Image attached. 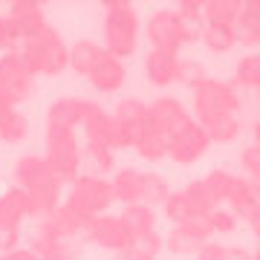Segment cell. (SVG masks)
Here are the masks:
<instances>
[{
    "label": "cell",
    "mask_w": 260,
    "mask_h": 260,
    "mask_svg": "<svg viewBox=\"0 0 260 260\" xmlns=\"http://www.w3.org/2000/svg\"><path fill=\"white\" fill-rule=\"evenodd\" d=\"M104 52L113 58H130L139 47V12L127 0L104 3Z\"/></svg>",
    "instance_id": "obj_1"
},
{
    "label": "cell",
    "mask_w": 260,
    "mask_h": 260,
    "mask_svg": "<svg viewBox=\"0 0 260 260\" xmlns=\"http://www.w3.org/2000/svg\"><path fill=\"white\" fill-rule=\"evenodd\" d=\"M20 55L29 64L32 75H58L70 67V47L52 29H47L44 35H38L29 44H23Z\"/></svg>",
    "instance_id": "obj_2"
},
{
    "label": "cell",
    "mask_w": 260,
    "mask_h": 260,
    "mask_svg": "<svg viewBox=\"0 0 260 260\" xmlns=\"http://www.w3.org/2000/svg\"><path fill=\"white\" fill-rule=\"evenodd\" d=\"M113 203V188L110 179L104 177H93V174H81L70 185V197H67V205L73 208L75 214H81L84 220L90 217H99V214H107Z\"/></svg>",
    "instance_id": "obj_3"
},
{
    "label": "cell",
    "mask_w": 260,
    "mask_h": 260,
    "mask_svg": "<svg viewBox=\"0 0 260 260\" xmlns=\"http://www.w3.org/2000/svg\"><path fill=\"white\" fill-rule=\"evenodd\" d=\"M47 162L64 185L81 177V145L75 130H47Z\"/></svg>",
    "instance_id": "obj_4"
},
{
    "label": "cell",
    "mask_w": 260,
    "mask_h": 260,
    "mask_svg": "<svg viewBox=\"0 0 260 260\" xmlns=\"http://www.w3.org/2000/svg\"><path fill=\"white\" fill-rule=\"evenodd\" d=\"M191 99H194V113L200 121L214 119V116H234L240 107L237 90L220 78H205L200 87L191 90Z\"/></svg>",
    "instance_id": "obj_5"
},
{
    "label": "cell",
    "mask_w": 260,
    "mask_h": 260,
    "mask_svg": "<svg viewBox=\"0 0 260 260\" xmlns=\"http://www.w3.org/2000/svg\"><path fill=\"white\" fill-rule=\"evenodd\" d=\"M145 35H148L150 47L159 49V52H171V55H179V49L185 44V26L179 20L177 9H159L153 12L145 23Z\"/></svg>",
    "instance_id": "obj_6"
},
{
    "label": "cell",
    "mask_w": 260,
    "mask_h": 260,
    "mask_svg": "<svg viewBox=\"0 0 260 260\" xmlns=\"http://www.w3.org/2000/svg\"><path fill=\"white\" fill-rule=\"evenodd\" d=\"M84 237L95 246H102V249H110V251H130L133 246V234L124 229L121 223V217H113V214H99V217H90L87 223H84Z\"/></svg>",
    "instance_id": "obj_7"
},
{
    "label": "cell",
    "mask_w": 260,
    "mask_h": 260,
    "mask_svg": "<svg viewBox=\"0 0 260 260\" xmlns=\"http://www.w3.org/2000/svg\"><path fill=\"white\" fill-rule=\"evenodd\" d=\"M32 78L35 75L20 52H3V58H0V93H6L15 104L23 102L32 93V84H35Z\"/></svg>",
    "instance_id": "obj_8"
},
{
    "label": "cell",
    "mask_w": 260,
    "mask_h": 260,
    "mask_svg": "<svg viewBox=\"0 0 260 260\" xmlns=\"http://www.w3.org/2000/svg\"><path fill=\"white\" fill-rule=\"evenodd\" d=\"M214 232L208 225V217H194L182 225H174L165 234V249L171 254H197L205 243H211Z\"/></svg>",
    "instance_id": "obj_9"
},
{
    "label": "cell",
    "mask_w": 260,
    "mask_h": 260,
    "mask_svg": "<svg viewBox=\"0 0 260 260\" xmlns=\"http://www.w3.org/2000/svg\"><path fill=\"white\" fill-rule=\"evenodd\" d=\"M208 136L200 127V121H191L174 136H168V159H174L177 165H191L208 150Z\"/></svg>",
    "instance_id": "obj_10"
},
{
    "label": "cell",
    "mask_w": 260,
    "mask_h": 260,
    "mask_svg": "<svg viewBox=\"0 0 260 260\" xmlns=\"http://www.w3.org/2000/svg\"><path fill=\"white\" fill-rule=\"evenodd\" d=\"M15 182L20 191H41V188H58L64 191V182L49 168L47 156H23L15 165Z\"/></svg>",
    "instance_id": "obj_11"
},
{
    "label": "cell",
    "mask_w": 260,
    "mask_h": 260,
    "mask_svg": "<svg viewBox=\"0 0 260 260\" xmlns=\"http://www.w3.org/2000/svg\"><path fill=\"white\" fill-rule=\"evenodd\" d=\"M148 121L162 133V136H174L177 130H182L194 119L188 116V110H185L182 102L171 99V95H162V99H156V102L148 104Z\"/></svg>",
    "instance_id": "obj_12"
},
{
    "label": "cell",
    "mask_w": 260,
    "mask_h": 260,
    "mask_svg": "<svg viewBox=\"0 0 260 260\" xmlns=\"http://www.w3.org/2000/svg\"><path fill=\"white\" fill-rule=\"evenodd\" d=\"M84 220L81 214H75L70 205H58L55 211L44 217V220H38V234L35 237H47V240H70L75 234L84 232Z\"/></svg>",
    "instance_id": "obj_13"
},
{
    "label": "cell",
    "mask_w": 260,
    "mask_h": 260,
    "mask_svg": "<svg viewBox=\"0 0 260 260\" xmlns=\"http://www.w3.org/2000/svg\"><path fill=\"white\" fill-rule=\"evenodd\" d=\"M124 78H127L124 64L119 58H113L110 52H102V58L87 73V81L93 84V90H99V93H119L124 87Z\"/></svg>",
    "instance_id": "obj_14"
},
{
    "label": "cell",
    "mask_w": 260,
    "mask_h": 260,
    "mask_svg": "<svg viewBox=\"0 0 260 260\" xmlns=\"http://www.w3.org/2000/svg\"><path fill=\"white\" fill-rule=\"evenodd\" d=\"M225 203L232 205L229 211H232L237 220H251V217L260 211V194H257V188L251 185V179H246V177L234 179V185H232V191H229V197H225Z\"/></svg>",
    "instance_id": "obj_15"
},
{
    "label": "cell",
    "mask_w": 260,
    "mask_h": 260,
    "mask_svg": "<svg viewBox=\"0 0 260 260\" xmlns=\"http://www.w3.org/2000/svg\"><path fill=\"white\" fill-rule=\"evenodd\" d=\"M177 73H179V55H171V52H159V49H150L148 58H145V75L153 87H171L177 84Z\"/></svg>",
    "instance_id": "obj_16"
},
{
    "label": "cell",
    "mask_w": 260,
    "mask_h": 260,
    "mask_svg": "<svg viewBox=\"0 0 260 260\" xmlns=\"http://www.w3.org/2000/svg\"><path fill=\"white\" fill-rule=\"evenodd\" d=\"M133 150L148 162H159L168 156V136H162L150 121L133 127Z\"/></svg>",
    "instance_id": "obj_17"
},
{
    "label": "cell",
    "mask_w": 260,
    "mask_h": 260,
    "mask_svg": "<svg viewBox=\"0 0 260 260\" xmlns=\"http://www.w3.org/2000/svg\"><path fill=\"white\" fill-rule=\"evenodd\" d=\"M84 119V99H58L47 113V130H75Z\"/></svg>",
    "instance_id": "obj_18"
},
{
    "label": "cell",
    "mask_w": 260,
    "mask_h": 260,
    "mask_svg": "<svg viewBox=\"0 0 260 260\" xmlns=\"http://www.w3.org/2000/svg\"><path fill=\"white\" fill-rule=\"evenodd\" d=\"M113 188V200L130 205V203H142V188H145V171L136 168H121L116 171V177L110 179Z\"/></svg>",
    "instance_id": "obj_19"
},
{
    "label": "cell",
    "mask_w": 260,
    "mask_h": 260,
    "mask_svg": "<svg viewBox=\"0 0 260 260\" xmlns=\"http://www.w3.org/2000/svg\"><path fill=\"white\" fill-rule=\"evenodd\" d=\"M119 217H121V223H124V229L133 234V240L142 237V234H148V232H156V211H153V205H148V203L124 205V211H121Z\"/></svg>",
    "instance_id": "obj_20"
},
{
    "label": "cell",
    "mask_w": 260,
    "mask_h": 260,
    "mask_svg": "<svg viewBox=\"0 0 260 260\" xmlns=\"http://www.w3.org/2000/svg\"><path fill=\"white\" fill-rule=\"evenodd\" d=\"M237 38L243 47H257L260 44V0H246L237 18Z\"/></svg>",
    "instance_id": "obj_21"
},
{
    "label": "cell",
    "mask_w": 260,
    "mask_h": 260,
    "mask_svg": "<svg viewBox=\"0 0 260 260\" xmlns=\"http://www.w3.org/2000/svg\"><path fill=\"white\" fill-rule=\"evenodd\" d=\"M203 44L211 52H232L237 44H240V38H237V26L232 23H205V32H203Z\"/></svg>",
    "instance_id": "obj_22"
},
{
    "label": "cell",
    "mask_w": 260,
    "mask_h": 260,
    "mask_svg": "<svg viewBox=\"0 0 260 260\" xmlns=\"http://www.w3.org/2000/svg\"><path fill=\"white\" fill-rule=\"evenodd\" d=\"M200 127L205 130L208 142H214V145H229V142H234L240 136V121H237V116H214V119L200 121Z\"/></svg>",
    "instance_id": "obj_23"
},
{
    "label": "cell",
    "mask_w": 260,
    "mask_h": 260,
    "mask_svg": "<svg viewBox=\"0 0 260 260\" xmlns=\"http://www.w3.org/2000/svg\"><path fill=\"white\" fill-rule=\"evenodd\" d=\"M87 165V174H93V177H102V174H110L113 171V150L102 142H90L84 145L81 150V168Z\"/></svg>",
    "instance_id": "obj_24"
},
{
    "label": "cell",
    "mask_w": 260,
    "mask_h": 260,
    "mask_svg": "<svg viewBox=\"0 0 260 260\" xmlns=\"http://www.w3.org/2000/svg\"><path fill=\"white\" fill-rule=\"evenodd\" d=\"M23 217H29L26 191L12 188V191H6V194L0 197V220H3V223H12V225H20Z\"/></svg>",
    "instance_id": "obj_25"
},
{
    "label": "cell",
    "mask_w": 260,
    "mask_h": 260,
    "mask_svg": "<svg viewBox=\"0 0 260 260\" xmlns=\"http://www.w3.org/2000/svg\"><path fill=\"white\" fill-rule=\"evenodd\" d=\"M104 47L93 44V41H75L70 47V70H75L78 75H87L93 70V64L102 58Z\"/></svg>",
    "instance_id": "obj_26"
},
{
    "label": "cell",
    "mask_w": 260,
    "mask_h": 260,
    "mask_svg": "<svg viewBox=\"0 0 260 260\" xmlns=\"http://www.w3.org/2000/svg\"><path fill=\"white\" fill-rule=\"evenodd\" d=\"M240 9H243L240 0H208V3H203L205 23H232V26H237Z\"/></svg>",
    "instance_id": "obj_27"
},
{
    "label": "cell",
    "mask_w": 260,
    "mask_h": 260,
    "mask_svg": "<svg viewBox=\"0 0 260 260\" xmlns=\"http://www.w3.org/2000/svg\"><path fill=\"white\" fill-rule=\"evenodd\" d=\"M182 194H185L194 217H208L214 208H220V203H217V200L208 194V188L203 185V179H197V182H191L188 188H182Z\"/></svg>",
    "instance_id": "obj_28"
},
{
    "label": "cell",
    "mask_w": 260,
    "mask_h": 260,
    "mask_svg": "<svg viewBox=\"0 0 260 260\" xmlns=\"http://www.w3.org/2000/svg\"><path fill=\"white\" fill-rule=\"evenodd\" d=\"M32 251L38 260H78L75 249L67 240H47V237H35L32 240Z\"/></svg>",
    "instance_id": "obj_29"
},
{
    "label": "cell",
    "mask_w": 260,
    "mask_h": 260,
    "mask_svg": "<svg viewBox=\"0 0 260 260\" xmlns=\"http://www.w3.org/2000/svg\"><path fill=\"white\" fill-rule=\"evenodd\" d=\"M26 133H29V121H26L23 113L12 110V113H6V116L0 119V142L18 145V142L26 139Z\"/></svg>",
    "instance_id": "obj_30"
},
{
    "label": "cell",
    "mask_w": 260,
    "mask_h": 260,
    "mask_svg": "<svg viewBox=\"0 0 260 260\" xmlns=\"http://www.w3.org/2000/svg\"><path fill=\"white\" fill-rule=\"evenodd\" d=\"M121 124H127V127H139L148 121V104L139 102V99H121L116 104V113H113Z\"/></svg>",
    "instance_id": "obj_31"
},
{
    "label": "cell",
    "mask_w": 260,
    "mask_h": 260,
    "mask_svg": "<svg viewBox=\"0 0 260 260\" xmlns=\"http://www.w3.org/2000/svg\"><path fill=\"white\" fill-rule=\"evenodd\" d=\"M234 81L240 87L260 90V52H249V55L240 58V64L234 70Z\"/></svg>",
    "instance_id": "obj_32"
},
{
    "label": "cell",
    "mask_w": 260,
    "mask_h": 260,
    "mask_svg": "<svg viewBox=\"0 0 260 260\" xmlns=\"http://www.w3.org/2000/svg\"><path fill=\"white\" fill-rule=\"evenodd\" d=\"M162 211H165V217L174 225H182V223H188V220H194L191 205H188V200H185V194H182V191H171V194H168V200L162 203Z\"/></svg>",
    "instance_id": "obj_33"
},
{
    "label": "cell",
    "mask_w": 260,
    "mask_h": 260,
    "mask_svg": "<svg viewBox=\"0 0 260 260\" xmlns=\"http://www.w3.org/2000/svg\"><path fill=\"white\" fill-rule=\"evenodd\" d=\"M168 194H171V188H168V182L159 174H153V171H145V188H142V203L148 205H162L168 200Z\"/></svg>",
    "instance_id": "obj_34"
},
{
    "label": "cell",
    "mask_w": 260,
    "mask_h": 260,
    "mask_svg": "<svg viewBox=\"0 0 260 260\" xmlns=\"http://www.w3.org/2000/svg\"><path fill=\"white\" fill-rule=\"evenodd\" d=\"M234 174H229V171H211L208 177H203V185L208 188V194L217 200V203H225V197H229V191H232L234 185Z\"/></svg>",
    "instance_id": "obj_35"
},
{
    "label": "cell",
    "mask_w": 260,
    "mask_h": 260,
    "mask_svg": "<svg viewBox=\"0 0 260 260\" xmlns=\"http://www.w3.org/2000/svg\"><path fill=\"white\" fill-rule=\"evenodd\" d=\"M208 75H205L203 64L194 61V58H179V73H177V84H185V87H200Z\"/></svg>",
    "instance_id": "obj_36"
},
{
    "label": "cell",
    "mask_w": 260,
    "mask_h": 260,
    "mask_svg": "<svg viewBox=\"0 0 260 260\" xmlns=\"http://www.w3.org/2000/svg\"><path fill=\"white\" fill-rule=\"evenodd\" d=\"M162 249H165V240H162V234H159V232L142 234V237H136V240H133V246H130V251H133V254L153 257V260H156V254H159Z\"/></svg>",
    "instance_id": "obj_37"
},
{
    "label": "cell",
    "mask_w": 260,
    "mask_h": 260,
    "mask_svg": "<svg viewBox=\"0 0 260 260\" xmlns=\"http://www.w3.org/2000/svg\"><path fill=\"white\" fill-rule=\"evenodd\" d=\"M208 225H211L214 234H232L237 229V217H234L229 208H214L208 214Z\"/></svg>",
    "instance_id": "obj_38"
},
{
    "label": "cell",
    "mask_w": 260,
    "mask_h": 260,
    "mask_svg": "<svg viewBox=\"0 0 260 260\" xmlns=\"http://www.w3.org/2000/svg\"><path fill=\"white\" fill-rule=\"evenodd\" d=\"M18 243H20V225H12V223H3L0 220V254L15 251Z\"/></svg>",
    "instance_id": "obj_39"
},
{
    "label": "cell",
    "mask_w": 260,
    "mask_h": 260,
    "mask_svg": "<svg viewBox=\"0 0 260 260\" xmlns=\"http://www.w3.org/2000/svg\"><path fill=\"white\" fill-rule=\"evenodd\" d=\"M240 165H243V171L249 174V179L260 177V145H249V148L243 150Z\"/></svg>",
    "instance_id": "obj_40"
},
{
    "label": "cell",
    "mask_w": 260,
    "mask_h": 260,
    "mask_svg": "<svg viewBox=\"0 0 260 260\" xmlns=\"http://www.w3.org/2000/svg\"><path fill=\"white\" fill-rule=\"evenodd\" d=\"M0 260H38V254L32 249H15V251L0 254Z\"/></svg>",
    "instance_id": "obj_41"
},
{
    "label": "cell",
    "mask_w": 260,
    "mask_h": 260,
    "mask_svg": "<svg viewBox=\"0 0 260 260\" xmlns=\"http://www.w3.org/2000/svg\"><path fill=\"white\" fill-rule=\"evenodd\" d=\"M249 225H251V234H254V237H257V243H260V211L249 220Z\"/></svg>",
    "instance_id": "obj_42"
},
{
    "label": "cell",
    "mask_w": 260,
    "mask_h": 260,
    "mask_svg": "<svg viewBox=\"0 0 260 260\" xmlns=\"http://www.w3.org/2000/svg\"><path fill=\"white\" fill-rule=\"evenodd\" d=\"M121 260H153V257H142V254H133V251H124Z\"/></svg>",
    "instance_id": "obj_43"
},
{
    "label": "cell",
    "mask_w": 260,
    "mask_h": 260,
    "mask_svg": "<svg viewBox=\"0 0 260 260\" xmlns=\"http://www.w3.org/2000/svg\"><path fill=\"white\" fill-rule=\"evenodd\" d=\"M251 130H254V145H260V119L254 121V127H251Z\"/></svg>",
    "instance_id": "obj_44"
},
{
    "label": "cell",
    "mask_w": 260,
    "mask_h": 260,
    "mask_svg": "<svg viewBox=\"0 0 260 260\" xmlns=\"http://www.w3.org/2000/svg\"><path fill=\"white\" fill-rule=\"evenodd\" d=\"M251 185L257 188V194H260V177H254V179H251Z\"/></svg>",
    "instance_id": "obj_45"
},
{
    "label": "cell",
    "mask_w": 260,
    "mask_h": 260,
    "mask_svg": "<svg viewBox=\"0 0 260 260\" xmlns=\"http://www.w3.org/2000/svg\"><path fill=\"white\" fill-rule=\"evenodd\" d=\"M0 38H3V18H0Z\"/></svg>",
    "instance_id": "obj_46"
},
{
    "label": "cell",
    "mask_w": 260,
    "mask_h": 260,
    "mask_svg": "<svg viewBox=\"0 0 260 260\" xmlns=\"http://www.w3.org/2000/svg\"><path fill=\"white\" fill-rule=\"evenodd\" d=\"M257 104H260V90H257Z\"/></svg>",
    "instance_id": "obj_47"
}]
</instances>
